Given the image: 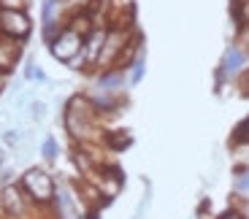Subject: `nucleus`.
<instances>
[{"label":"nucleus","instance_id":"obj_1","mask_svg":"<svg viewBox=\"0 0 249 219\" xmlns=\"http://www.w3.org/2000/svg\"><path fill=\"white\" fill-rule=\"evenodd\" d=\"M19 187L27 192L33 203L44 211H52L54 208V201H57V179L44 168V165H30L25 173L17 179Z\"/></svg>","mask_w":249,"mask_h":219},{"label":"nucleus","instance_id":"obj_2","mask_svg":"<svg viewBox=\"0 0 249 219\" xmlns=\"http://www.w3.org/2000/svg\"><path fill=\"white\" fill-rule=\"evenodd\" d=\"M0 211H3L6 219H38L44 214V208H38L27 198V192L19 187V182H11L0 187Z\"/></svg>","mask_w":249,"mask_h":219},{"label":"nucleus","instance_id":"obj_3","mask_svg":"<svg viewBox=\"0 0 249 219\" xmlns=\"http://www.w3.org/2000/svg\"><path fill=\"white\" fill-rule=\"evenodd\" d=\"M138 35L136 25H122V27H108L106 33V44L100 51V60L95 65V70H111L117 68V60L122 57V51L130 46V41Z\"/></svg>","mask_w":249,"mask_h":219},{"label":"nucleus","instance_id":"obj_4","mask_svg":"<svg viewBox=\"0 0 249 219\" xmlns=\"http://www.w3.org/2000/svg\"><path fill=\"white\" fill-rule=\"evenodd\" d=\"M81 46H84V35H79V33L71 30V27H62V33L46 46V49H49V54L54 57L57 63L68 65L71 60H76V57L81 54Z\"/></svg>","mask_w":249,"mask_h":219},{"label":"nucleus","instance_id":"obj_5","mask_svg":"<svg viewBox=\"0 0 249 219\" xmlns=\"http://www.w3.org/2000/svg\"><path fill=\"white\" fill-rule=\"evenodd\" d=\"M89 184H95V189L100 192V198L106 201V206L117 198L119 192H122V187H124V176H122V170L117 168V165H100L98 168V176H95Z\"/></svg>","mask_w":249,"mask_h":219},{"label":"nucleus","instance_id":"obj_6","mask_svg":"<svg viewBox=\"0 0 249 219\" xmlns=\"http://www.w3.org/2000/svg\"><path fill=\"white\" fill-rule=\"evenodd\" d=\"M106 33H108V27H92L84 35V46H81V54H79L81 63H84V70L87 68L95 70V65L100 60V51H103V44H106Z\"/></svg>","mask_w":249,"mask_h":219},{"label":"nucleus","instance_id":"obj_7","mask_svg":"<svg viewBox=\"0 0 249 219\" xmlns=\"http://www.w3.org/2000/svg\"><path fill=\"white\" fill-rule=\"evenodd\" d=\"M247 60H249V57L244 54V51L238 49L236 44H231L228 49H225L222 63H219V68H217V82L222 84V79H231V76H241V73H244V68H247Z\"/></svg>","mask_w":249,"mask_h":219},{"label":"nucleus","instance_id":"obj_8","mask_svg":"<svg viewBox=\"0 0 249 219\" xmlns=\"http://www.w3.org/2000/svg\"><path fill=\"white\" fill-rule=\"evenodd\" d=\"M124 87H127V73L124 70H100L98 79H95V89H103V92H111V95H122Z\"/></svg>","mask_w":249,"mask_h":219},{"label":"nucleus","instance_id":"obj_9","mask_svg":"<svg viewBox=\"0 0 249 219\" xmlns=\"http://www.w3.org/2000/svg\"><path fill=\"white\" fill-rule=\"evenodd\" d=\"M19 57H22V41H11V38L0 35V70L11 73L17 68Z\"/></svg>","mask_w":249,"mask_h":219},{"label":"nucleus","instance_id":"obj_10","mask_svg":"<svg viewBox=\"0 0 249 219\" xmlns=\"http://www.w3.org/2000/svg\"><path fill=\"white\" fill-rule=\"evenodd\" d=\"M143 76H146V51H141V54L133 60L130 73H127V84H130V87H136V84L143 82Z\"/></svg>","mask_w":249,"mask_h":219},{"label":"nucleus","instance_id":"obj_11","mask_svg":"<svg viewBox=\"0 0 249 219\" xmlns=\"http://www.w3.org/2000/svg\"><path fill=\"white\" fill-rule=\"evenodd\" d=\"M231 17L236 27H249V0H233Z\"/></svg>","mask_w":249,"mask_h":219},{"label":"nucleus","instance_id":"obj_12","mask_svg":"<svg viewBox=\"0 0 249 219\" xmlns=\"http://www.w3.org/2000/svg\"><path fill=\"white\" fill-rule=\"evenodd\" d=\"M49 117V106H46L44 101H38V98H33L30 106H27V119H30L33 125H41L44 119Z\"/></svg>","mask_w":249,"mask_h":219},{"label":"nucleus","instance_id":"obj_13","mask_svg":"<svg viewBox=\"0 0 249 219\" xmlns=\"http://www.w3.org/2000/svg\"><path fill=\"white\" fill-rule=\"evenodd\" d=\"M22 141H25V133L19 130V127H6V130L0 133V144L8 146V149H17Z\"/></svg>","mask_w":249,"mask_h":219},{"label":"nucleus","instance_id":"obj_14","mask_svg":"<svg viewBox=\"0 0 249 219\" xmlns=\"http://www.w3.org/2000/svg\"><path fill=\"white\" fill-rule=\"evenodd\" d=\"M57 154H60V146H57L54 135H44V141H41V157H44L46 163H57Z\"/></svg>","mask_w":249,"mask_h":219},{"label":"nucleus","instance_id":"obj_15","mask_svg":"<svg viewBox=\"0 0 249 219\" xmlns=\"http://www.w3.org/2000/svg\"><path fill=\"white\" fill-rule=\"evenodd\" d=\"M57 11H60V0H44L41 3V22L44 25L57 22Z\"/></svg>","mask_w":249,"mask_h":219},{"label":"nucleus","instance_id":"obj_16","mask_svg":"<svg viewBox=\"0 0 249 219\" xmlns=\"http://www.w3.org/2000/svg\"><path fill=\"white\" fill-rule=\"evenodd\" d=\"M236 195H249V165H238L236 168V184H233Z\"/></svg>","mask_w":249,"mask_h":219},{"label":"nucleus","instance_id":"obj_17","mask_svg":"<svg viewBox=\"0 0 249 219\" xmlns=\"http://www.w3.org/2000/svg\"><path fill=\"white\" fill-rule=\"evenodd\" d=\"M22 73H25V79H27V82H38V84H49V76H46L44 70L38 68V65L33 63V60H27V63H25V70H22Z\"/></svg>","mask_w":249,"mask_h":219},{"label":"nucleus","instance_id":"obj_18","mask_svg":"<svg viewBox=\"0 0 249 219\" xmlns=\"http://www.w3.org/2000/svg\"><path fill=\"white\" fill-rule=\"evenodd\" d=\"M106 144L114 146V149H124V146L133 144V135L127 130H117V133H108L106 135Z\"/></svg>","mask_w":249,"mask_h":219},{"label":"nucleus","instance_id":"obj_19","mask_svg":"<svg viewBox=\"0 0 249 219\" xmlns=\"http://www.w3.org/2000/svg\"><path fill=\"white\" fill-rule=\"evenodd\" d=\"M233 146H249V114L241 125L233 130Z\"/></svg>","mask_w":249,"mask_h":219},{"label":"nucleus","instance_id":"obj_20","mask_svg":"<svg viewBox=\"0 0 249 219\" xmlns=\"http://www.w3.org/2000/svg\"><path fill=\"white\" fill-rule=\"evenodd\" d=\"M233 44H236L238 49L249 57V27H238V30H236V41H233Z\"/></svg>","mask_w":249,"mask_h":219},{"label":"nucleus","instance_id":"obj_21","mask_svg":"<svg viewBox=\"0 0 249 219\" xmlns=\"http://www.w3.org/2000/svg\"><path fill=\"white\" fill-rule=\"evenodd\" d=\"M0 8H8V11H27V8H30V0H0Z\"/></svg>","mask_w":249,"mask_h":219},{"label":"nucleus","instance_id":"obj_22","mask_svg":"<svg viewBox=\"0 0 249 219\" xmlns=\"http://www.w3.org/2000/svg\"><path fill=\"white\" fill-rule=\"evenodd\" d=\"M217 219H249L247 211H241L238 206H228L222 214H217Z\"/></svg>","mask_w":249,"mask_h":219},{"label":"nucleus","instance_id":"obj_23","mask_svg":"<svg viewBox=\"0 0 249 219\" xmlns=\"http://www.w3.org/2000/svg\"><path fill=\"white\" fill-rule=\"evenodd\" d=\"M238 87H241V95L244 98H249V70H244L241 79H238Z\"/></svg>","mask_w":249,"mask_h":219},{"label":"nucleus","instance_id":"obj_24","mask_svg":"<svg viewBox=\"0 0 249 219\" xmlns=\"http://www.w3.org/2000/svg\"><path fill=\"white\" fill-rule=\"evenodd\" d=\"M8 76H11V73H3V70H0V92L6 89V84H8Z\"/></svg>","mask_w":249,"mask_h":219},{"label":"nucleus","instance_id":"obj_25","mask_svg":"<svg viewBox=\"0 0 249 219\" xmlns=\"http://www.w3.org/2000/svg\"><path fill=\"white\" fill-rule=\"evenodd\" d=\"M3 163H6V157H0V170H3Z\"/></svg>","mask_w":249,"mask_h":219},{"label":"nucleus","instance_id":"obj_26","mask_svg":"<svg viewBox=\"0 0 249 219\" xmlns=\"http://www.w3.org/2000/svg\"><path fill=\"white\" fill-rule=\"evenodd\" d=\"M0 157H6V154H3V144H0Z\"/></svg>","mask_w":249,"mask_h":219},{"label":"nucleus","instance_id":"obj_27","mask_svg":"<svg viewBox=\"0 0 249 219\" xmlns=\"http://www.w3.org/2000/svg\"><path fill=\"white\" fill-rule=\"evenodd\" d=\"M0 219H6V217H3V211H0Z\"/></svg>","mask_w":249,"mask_h":219},{"label":"nucleus","instance_id":"obj_28","mask_svg":"<svg viewBox=\"0 0 249 219\" xmlns=\"http://www.w3.org/2000/svg\"><path fill=\"white\" fill-rule=\"evenodd\" d=\"M133 219H141V217H133Z\"/></svg>","mask_w":249,"mask_h":219}]
</instances>
